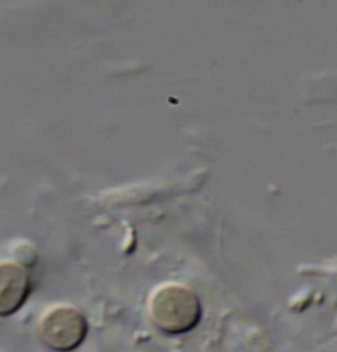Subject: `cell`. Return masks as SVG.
Listing matches in <instances>:
<instances>
[{
  "mask_svg": "<svg viewBox=\"0 0 337 352\" xmlns=\"http://www.w3.org/2000/svg\"><path fill=\"white\" fill-rule=\"evenodd\" d=\"M85 320L72 307L58 305L41 315L38 336L41 342L54 351L67 352L76 349L85 335Z\"/></svg>",
  "mask_w": 337,
  "mask_h": 352,
  "instance_id": "cell-1",
  "label": "cell"
},
{
  "mask_svg": "<svg viewBox=\"0 0 337 352\" xmlns=\"http://www.w3.org/2000/svg\"><path fill=\"white\" fill-rule=\"evenodd\" d=\"M32 290L30 275L16 263H0V317L17 313Z\"/></svg>",
  "mask_w": 337,
  "mask_h": 352,
  "instance_id": "cell-2",
  "label": "cell"
},
{
  "mask_svg": "<svg viewBox=\"0 0 337 352\" xmlns=\"http://www.w3.org/2000/svg\"><path fill=\"white\" fill-rule=\"evenodd\" d=\"M16 263L22 267H33L37 263L38 254L35 248L28 243H20L14 250Z\"/></svg>",
  "mask_w": 337,
  "mask_h": 352,
  "instance_id": "cell-3",
  "label": "cell"
}]
</instances>
